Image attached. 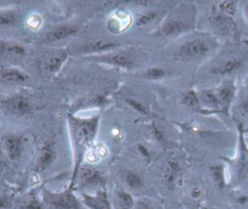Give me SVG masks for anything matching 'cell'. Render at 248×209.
<instances>
[{"instance_id":"cell-10","label":"cell","mask_w":248,"mask_h":209,"mask_svg":"<svg viewBox=\"0 0 248 209\" xmlns=\"http://www.w3.org/2000/svg\"><path fill=\"white\" fill-rule=\"evenodd\" d=\"M82 188H99L105 189L106 179L103 174L96 168L87 165H81L76 179V184Z\"/></svg>"},{"instance_id":"cell-8","label":"cell","mask_w":248,"mask_h":209,"mask_svg":"<svg viewBox=\"0 0 248 209\" xmlns=\"http://www.w3.org/2000/svg\"><path fill=\"white\" fill-rule=\"evenodd\" d=\"M215 92L219 101L221 113L226 116L231 115V109L237 94V87L234 78L222 80L215 87Z\"/></svg>"},{"instance_id":"cell-33","label":"cell","mask_w":248,"mask_h":209,"mask_svg":"<svg viewBox=\"0 0 248 209\" xmlns=\"http://www.w3.org/2000/svg\"><path fill=\"white\" fill-rule=\"evenodd\" d=\"M41 23V18L38 15H32L30 16V18L28 19V24L32 27V28H37Z\"/></svg>"},{"instance_id":"cell-7","label":"cell","mask_w":248,"mask_h":209,"mask_svg":"<svg viewBox=\"0 0 248 209\" xmlns=\"http://www.w3.org/2000/svg\"><path fill=\"white\" fill-rule=\"evenodd\" d=\"M42 196L44 202L53 209H82L80 199L69 189L61 192H52L44 189Z\"/></svg>"},{"instance_id":"cell-29","label":"cell","mask_w":248,"mask_h":209,"mask_svg":"<svg viewBox=\"0 0 248 209\" xmlns=\"http://www.w3.org/2000/svg\"><path fill=\"white\" fill-rule=\"evenodd\" d=\"M135 209H157L156 205L146 198L139 199L137 202H135Z\"/></svg>"},{"instance_id":"cell-3","label":"cell","mask_w":248,"mask_h":209,"mask_svg":"<svg viewBox=\"0 0 248 209\" xmlns=\"http://www.w3.org/2000/svg\"><path fill=\"white\" fill-rule=\"evenodd\" d=\"M248 64V48L237 45V43H229L225 49L219 51L203 64L199 70L202 72V79L219 84L227 78H234L245 70Z\"/></svg>"},{"instance_id":"cell-34","label":"cell","mask_w":248,"mask_h":209,"mask_svg":"<svg viewBox=\"0 0 248 209\" xmlns=\"http://www.w3.org/2000/svg\"><path fill=\"white\" fill-rule=\"evenodd\" d=\"M242 82H243V86H242L241 89H244V90L248 91V73L244 75Z\"/></svg>"},{"instance_id":"cell-15","label":"cell","mask_w":248,"mask_h":209,"mask_svg":"<svg viewBox=\"0 0 248 209\" xmlns=\"http://www.w3.org/2000/svg\"><path fill=\"white\" fill-rule=\"evenodd\" d=\"M179 104L185 109L202 113L198 89L189 88L182 92V94L179 97Z\"/></svg>"},{"instance_id":"cell-35","label":"cell","mask_w":248,"mask_h":209,"mask_svg":"<svg viewBox=\"0 0 248 209\" xmlns=\"http://www.w3.org/2000/svg\"><path fill=\"white\" fill-rule=\"evenodd\" d=\"M7 205V200L3 197H0V209H4Z\"/></svg>"},{"instance_id":"cell-28","label":"cell","mask_w":248,"mask_h":209,"mask_svg":"<svg viewBox=\"0 0 248 209\" xmlns=\"http://www.w3.org/2000/svg\"><path fill=\"white\" fill-rule=\"evenodd\" d=\"M16 21V15L12 11L0 12V26L12 25Z\"/></svg>"},{"instance_id":"cell-13","label":"cell","mask_w":248,"mask_h":209,"mask_svg":"<svg viewBox=\"0 0 248 209\" xmlns=\"http://www.w3.org/2000/svg\"><path fill=\"white\" fill-rule=\"evenodd\" d=\"M56 159V150L52 142H45L38 155V159L36 162V170L37 171H44L47 167H49L52 163Z\"/></svg>"},{"instance_id":"cell-18","label":"cell","mask_w":248,"mask_h":209,"mask_svg":"<svg viewBox=\"0 0 248 209\" xmlns=\"http://www.w3.org/2000/svg\"><path fill=\"white\" fill-rule=\"evenodd\" d=\"M78 28L72 25H62L58 26L52 30H49L46 34V40L48 43H53L57 41H61L65 38L73 36L77 33Z\"/></svg>"},{"instance_id":"cell-32","label":"cell","mask_w":248,"mask_h":209,"mask_svg":"<svg viewBox=\"0 0 248 209\" xmlns=\"http://www.w3.org/2000/svg\"><path fill=\"white\" fill-rule=\"evenodd\" d=\"M21 209H44V206L39 199L31 198L24 205H22Z\"/></svg>"},{"instance_id":"cell-12","label":"cell","mask_w":248,"mask_h":209,"mask_svg":"<svg viewBox=\"0 0 248 209\" xmlns=\"http://www.w3.org/2000/svg\"><path fill=\"white\" fill-rule=\"evenodd\" d=\"M2 145L7 157L12 161L17 160L23 150V143L21 137L13 134H7L3 137Z\"/></svg>"},{"instance_id":"cell-31","label":"cell","mask_w":248,"mask_h":209,"mask_svg":"<svg viewBox=\"0 0 248 209\" xmlns=\"http://www.w3.org/2000/svg\"><path fill=\"white\" fill-rule=\"evenodd\" d=\"M201 209H232V206L229 203H223V202H205Z\"/></svg>"},{"instance_id":"cell-37","label":"cell","mask_w":248,"mask_h":209,"mask_svg":"<svg viewBox=\"0 0 248 209\" xmlns=\"http://www.w3.org/2000/svg\"><path fill=\"white\" fill-rule=\"evenodd\" d=\"M247 134V135H248V133H246ZM247 135H246V137H247ZM247 140H248V138H247Z\"/></svg>"},{"instance_id":"cell-20","label":"cell","mask_w":248,"mask_h":209,"mask_svg":"<svg viewBox=\"0 0 248 209\" xmlns=\"http://www.w3.org/2000/svg\"><path fill=\"white\" fill-rule=\"evenodd\" d=\"M6 105L16 114H26L31 110V104L24 97H13L6 102Z\"/></svg>"},{"instance_id":"cell-21","label":"cell","mask_w":248,"mask_h":209,"mask_svg":"<svg viewBox=\"0 0 248 209\" xmlns=\"http://www.w3.org/2000/svg\"><path fill=\"white\" fill-rule=\"evenodd\" d=\"M120 44L112 41L107 40H99L93 43H90L84 47V50L89 53H96V52H108L114 50Z\"/></svg>"},{"instance_id":"cell-22","label":"cell","mask_w":248,"mask_h":209,"mask_svg":"<svg viewBox=\"0 0 248 209\" xmlns=\"http://www.w3.org/2000/svg\"><path fill=\"white\" fill-rule=\"evenodd\" d=\"M26 50L23 45L17 43L4 42L0 43V53L3 55L13 56V57H22Z\"/></svg>"},{"instance_id":"cell-6","label":"cell","mask_w":248,"mask_h":209,"mask_svg":"<svg viewBox=\"0 0 248 209\" xmlns=\"http://www.w3.org/2000/svg\"><path fill=\"white\" fill-rule=\"evenodd\" d=\"M236 126L237 142L234 153L226 162L231 190H248V140L246 132L240 125Z\"/></svg>"},{"instance_id":"cell-5","label":"cell","mask_w":248,"mask_h":209,"mask_svg":"<svg viewBox=\"0 0 248 209\" xmlns=\"http://www.w3.org/2000/svg\"><path fill=\"white\" fill-rule=\"evenodd\" d=\"M72 125V134L74 143V166L70 180L69 190H74L78 172L81 166L86 152L93 146L98 132L99 117L87 119H79L72 117L70 119Z\"/></svg>"},{"instance_id":"cell-27","label":"cell","mask_w":248,"mask_h":209,"mask_svg":"<svg viewBox=\"0 0 248 209\" xmlns=\"http://www.w3.org/2000/svg\"><path fill=\"white\" fill-rule=\"evenodd\" d=\"M125 102L133 108L135 109L137 112H139L141 115H148L150 113L149 107L143 104L142 102L136 100V99H132V98H128L125 100Z\"/></svg>"},{"instance_id":"cell-9","label":"cell","mask_w":248,"mask_h":209,"mask_svg":"<svg viewBox=\"0 0 248 209\" xmlns=\"http://www.w3.org/2000/svg\"><path fill=\"white\" fill-rule=\"evenodd\" d=\"M232 118L235 125H240L248 133V91L241 89L237 92L231 109Z\"/></svg>"},{"instance_id":"cell-14","label":"cell","mask_w":248,"mask_h":209,"mask_svg":"<svg viewBox=\"0 0 248 209\" xmlns=\"http://www.w3.org/2000/svg\"><path fill=\"white\" fill-rule=\"evenodd\" d=\"M94 59L108 63L109 65H114L121 68L129 69L133 66V58L130 54L126 52H112L106 54L104 56H97L94 57Z\"/></svg>"},{"instance_id":"cell-30","label":"cell","mask_w":248,"mask_h":209,"mask_svg":"<svg viewBox=\"0 0 248 209\" xmlns=\"http://www.w3.org/2000/svg\"><path fill=\"white\" fill-rule=\"evenodd\" d=\"M138 151L139 153L141 155V157L146 160L147 162L151 161L152 158H153V154H152V151L145 145V144H139L138 145Z\"/></svg>"},{"instance_id":"cell-11","label":"cell","mask_w":248,"mask_h":209,"mask_svg":"<svg viewBox=\"0 0 248 209\" xmlns=\"http://www.w3.org/2000/svg\"><path fill=\"white\" fill-rule=\"evenodd\" d=\"M80 201L88 209H112L106 189L98 190L94 194L81 193Z\"/></svg>"},{"instance_id":"cell-2","label":"cell","mask_w":248,"mask_h":209,"mask_svg":"<svg viewBox=\"0 0 248 209\" xmlns=\"http://www.w3.org/2000/svg\"><path fill=\"white\" fill-rule=\"evenodd\" d=\"M173 45L171 60L182 67L201 68L220 49V42L203 31L189 33Z\"/></svg>"},{"instance_id":"cell-16","label":"cell","mask_w":248,"mask_h":209,"mask_svg":"<svg viewBox=\"0 0 248 209\" xmlns=\"http://www.w3.org/2000/svg\"><path fill=\"white\" fill-rule=\"evenodd\" d=\"M124 184L131 190L140 191L145 186V179L143 175L135 169H127L122 174Z\"/></svg>"},{"instance_id":"cell-4","label":"cell","mask_w":248,"mask_h":209,"mask_svg":"<svg viewBox=\"0 0 248 209\" xmlns=\"http://www.w3.org/2000/svg\"><path fill=\"white\" fill-rule=\"evenodd\" d=\"M198 11L195 4L182 2L176 5L160 23L157 35L165 40L176 41L195 31Z\"/></svg>"},{"instance_id":"cell-23","label":"cell","mask_w":248,"mask_h":209,"mask_svg":"<svg viewBox=\"0 0 248 209\" xmlns=\"http://www.w3.org/2000/svg\"><path fill=\"white\" fill-rule=\"evenodd\" d=\"M67 59V52L60 51L58 53L52 54L50 57H48L45 62V68L49 73H56L59 71L65 60Z\"/></svg>"},{"instance_id":"cell-17","label":"cell","mask_w":248,"mask_h":209,"mask_svg":"<svg viewBox=\"0 0 248 209\" xmlns=\"http://www.w3.org/2000/svg\"><path fill=\"white\" fill-rule=\"evenodd\" d=\"M28 79V75L20 70L7 68L0 70V80L6 84L23 83Z\"/></svg>"},{"instance_id":"cell-19","label":"cell","mask_w":248,"mask_h":209,"mask_svg":"<svg viewBox=\"0 0 248 209\" xmlns=\"http://www.w3.org/2000/svg\"><path fill=\"white\" fill-rule=\"evenodd\" d=\"M228 203L232 209H248V190H231Z\"/></svg>"},{"instance_id":"cell-1","label":"cell","mask_w":248,"mask_h":209,"mask_svg":"<svg viewBox=\"0 0 248 209\" xmlns=\"http://www.w3.org/2000/svg\"><path fill=\"white\" fill-rule=\"evenodd\" d=\"M240 3L238 1L222 0L206 5L201 20L203 32L208 33L218 41L224 40L229 43H237L241 40V30L237 20Z\"/></svg>"},{"instance_id":"cell-36","label":"cell","mask_w":248,"mask_h":209,"mask_svg":"<svg viewBox=\"0 0 248 209\" xmlns=\"http://www.w3.org/2000/svg\"><path fill=\"white\" fill-rule=\"evenodd\" d=\"M3 168H4V164H3V163L0 161V174H1V172L3 171Z\"/></svg>"},{"instance_id":"cell-24","label":"cell","mask_w":248,"mask_h":209,"mask_svg":"<svg viewBox=\"0 0 248 209\" xmlns=\"http://www.w3.org/2000/svg\"><path fill=\"white\" fill-rule=\"evenodd\" d=\"M116 201L119 209H132L135 206V200L131 194L124 190L116 191Z\"/></svg>"},{"instance_id":"cell-25","label":"cell","mask_w":248,"mask_h":209,"mask_svg":"<svg viewBox=\"0 0 248 209\" xmlns=\"http://www.w3.org/2000/svg\"><path fill=\"white\" fill-rule=\"evenodd\" d=\"M159 15H160V12H158L156 10L144 12L138 16V18L136 19V24L139 27L146 26V25L154 22L157 19V17L159 16Z\"/></svg>"},{"instance_id":"cell-26","label":"cell","mask_w":248,"mask_h":209,"mask_svg":"<svg viewBox=\"0 0 248 209\" xmlns=\"http://www.w3.org/2000/svg\"><path fill=\"white\" fill-rule=\"evenodd\" d=\"M143 75L149 80H160L167 75V71L161 66H153L146 69Z\"/></svg>"}]
</instances>
